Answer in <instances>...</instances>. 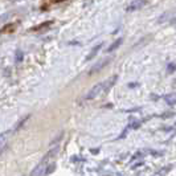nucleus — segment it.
Instances as JSON below:
<instances>
[{
  "label": "nucleus",
  "instance_id": "obj_1",
  "mask_svg": "<svg viewBox=\"0 0 176 176\" xmlns=\"http://www.w3.org/2000/svg\"><path fill=\"white\" fill-rule=\"evenodd\" d=\"M60 151V144L58 146H54V147L52 148V150H49L46 154L44 155V158H42V160L40 162V163L35 167V170L31 172V176H44V172H45V168L46 165L49 164V160L54 156L56 154Z\"/></svg>",
  "mask_w": 176,
  "mask_h": 176
},
{
  "label": "nucleus",
  "instance_id": "obj_2",
  "mask_svg": "<svg viewBox=\"0 0 176 176\" xmlns=\"http://www.w3.org/2000/svg\"><path fill=\"white\" fill-rule=\"evenodd\" d=\"M118 79V76H111V77H109L107 79H105L103 82H102V93L101 95H106L109 93V90L114 86V84L117 82Z\"/></svg>",
  "mask_w": 176,
  "mask_h": 176
},
{
  "label": "nucleus",
  "instance_id": "obj_3",
  "mask_svg": "<svg viewBox=\"0 0 176 176\" xmlns=\"http://www.w3.org/2000/svg\"><path fill=\"white\" fill-rule=\"evenodd\" d=\"M102 93V82H98L97 85H94L90 90L88 91V94L85 95V99H94L95 97H98V95H101Z\"/></svg>",
  "mask_w": 176,
  "mask_h": 176
},
{
  "label": "nucleus",
  "instance_id": "obj_4",
  "mask_svg": "<svg viewBox=\"0 0 176 176\" xmlns=\"http://www.w3.org/2000/svg\"><path fill=\"white\" fill-rule=\"evenodd\" d=\"M111 61V58L109 57V58H106V60H103V61H101V62H98V64H95L94 66H93V68L90 69V72H89V74H97L98 72H101L102 69L105 68V66H107L109 65V62Z\"/></svg>",
  "mask_w": 176,
  "mask_h": 176
},
{
  "label": "nucleus",
  "instance_id": "obj_5",
  "mask_svg": "<svg viewBox=\"0 0 176 176\" xmlns=\"http://www.w3.org/2000/svg\"><path fill=\"white\" fill-rule=\"evenodd\" d=\"M52 24H53V21H44V23H41V24H39V25H36V26H33V28H31L29 31H31V32H44Z\"/></svg>",
  "mask_w": 176,
  "mask_h": 176
},
{
  "label": "nucleus",
  "instance_id": "obj_6",
  "mask_svg": "<svg viewBox=\"0 0 176 176\" xmlns=\"http://www.w3.org/2000/svg\"><path fill=\"white\" fill-rule=\"evenodd\" d=\"M101 49H102V44H97V45L94 46V48L91 49V52L89 53L88 56H86V58H85V60H86V61H90V60H93V58L95 57V56L98 54V52L101 51Z\"/></svg>",
  "mask_w": 176,
  "mask_h": 176
},
{
  "label": "nucleus",
  "instance_id": "obj_7",
  "mask_svg": "<svg viewBox=\"0 0 176 176\" xmlns=\"http://www.w3.org/2000/svg\"><path fill=\"white\" fill-rule=\"evenodd\" d=\"M147 4V2H132L127 5V11H135V9H139L140 7H144Z\"/></svg>",
  "mask_w": 176,
  "mask_h": 176
},
{
  "label": "nucleus",
  "instance_id": "obj_8",
  "mask_svg": "<svg viewBox=\"0 0 176 176\" xmlns=\"http://www.w3.org/2000/svg\"><path fill=\"white\" fill-rule=\"evenodd\" d=\"M122 42H123V39H117L110 46H109L107 49H106V52H114V51H117L119 46H121Z\"/></svg>",
  "mask_w": 176,
  "mask_h": 176
},
{
  "label": "nucleus",
  "instance_id": "obj_9",
  "mask_svg": "<svg viewBox=\"0 0 176 176\" xmlns=\"http://www.w3.org/2000/svg\"><path fill=\"white\" fill-rule=\"evenodd\" d=\"M54 168H56V163H54V162H52V163H49L48 165H46V168H45L44 176H46V175H51L52 172L54 171Z\"/></svg>",
  "mask_w": 176,
  "mask_h": 176
},
{
  "label": "nucleus",
  "instance_id": "obj_10",
  "mask_svg": "<svg viewBox=\"0 0 176 176\" xmlns=\"http://www.w3.org/2000/svg\"><path fill=\"white\" fill-rule=\"evenodd\" d=\"M23 58H24V53H23L21 51H16V54H15V61L17 62V64H20V62L23 61Z\"/></svg>",
  "mask_w": 176,
  "mask_h": 176
},
{
  "label": "nucleus",
  "instance_id": "obj_11",
  "mask_svg": "<svg viewBox=\"0 0 176 176\" xmlns=\"http://www.w3.org/2000/svg\"><path fill=\"white\" fill-rule=\"evenodd\" d=\"M15 26H16V24H8V25L3 26L2 33H9V32H12L13 29H15Z\"/></svg>",
  "mask_w": 176,
  "mask_h": 176
},
{
  "label": "nucleus",
  "instance_id": "obj_12",
  "mask_svg": "<svg viewBox=\"0 0 176 176\" xmlns=\"http://www.w3.org/2000/svg\"><path fill=\"white\" fill-rule=\"evenodd\" d=\"M29 117H31V115H26V117H25V118H23V119H21V121H20V122H19V123H17V125H16V127H15V130H13V131H17V130H20V128H21V127H23V125H24V123H25V122H26V121H28V119H29Z\"/></svg>",
  "mask_w": 176,
  "mask_h": 176
},
{
  "label": "nucleus",
  "instance_id": "obj_13",
  "mask_svg": "<svg viewBox=\"0 0 176 176\" xmlns=\"http://www.w3.org/2000/svg\"><path fill=\"white\" fill-rule=\"evenodd\" d=\"M170 170H171V165H168V167H164L163 170H160L159 172H156V174H155L154 176H164V175L167 174V172L170 171Z\"/></svg>",
  "mask_w": 176,
  "mask_h": 176
},
{
  "label": "nucleus",
  "instance_id": "obj_14",
  "mask_svg": "<svg viewBox=\"0 0 176 176\" xmlns=\"http://www.w3.org/2000/svg\"><path fill=\"white\" fill-rule=\"evenodd\" d=\"M164 99L167 101L168 105H171V106H172V105H176V98H172L171 95H165Z\"/></svg>",
  "mask_w": 176,
  "mask_h": 176
},
{
  "label": "nucleus",
  "instance_id": "obj_15",
  "mask_svg": "<svg viewBox=\"0 0 176 176\" xmlns=\"http://www.w3.org/2000/svg\"><path fill=\"white\" fill-rule=\"evenodd\" d=\"M174 70H176V62H172V64H170L167 66V72L168 73H172Z\"/></svg>",
  "mask_w": 176,
  "mask_h": 176
},
{
  "label": "nucleus",
  "instance_id": "obj_16",
  "mask_svg": "<svg viewBox=\"0 0 176 176\" xmlns=\"http://www.w3.org/2000/svg\"><path fill=\"white\" fill-rule=\"evenodd\" d=\"M62 135H64V132H61V134H60V135H57V138H56L52 142V144H54V143H57L58 140H61V139H62Z\"/></svg>",
  "mask_w": 176,
  "mask_h": 176
},
{
  "label": "nucleus",
  "instance_id": "obj_17",
  "mask_svg": "<svg viewBox=\"0 0 176 176\" xmlns=\"http://www.w3.org/2000/svg\"><path fill=\"white\" fill-rule=\"evenodd\" d=\"M174 115V113H165V114H163L160 118H170V117H172Z\"/></svg>",
  "mask_w": 176,
  "mask_h": 176
},
{
  "label": "nucleus",
  "instance_id": "obj_18",
  "mask_svg": "<svg viewBox=\"0 0 176 176\" xmlns=\"http://www.w3.org/2000/svg\"><path fill=\"white\" fill-rule=\"evenodd\" d=\"M171 24H176V17H175V19H172V21H171Z\"/></svg>",
  "mask_w": 176,
  "mask_h": 176
},
{
  "label": "nucleus",
  "instance_id": "obj_19",
  "mask_svg": "<svg viewBox=\"0 0 176 176\" xmlns=\"http://www.w3.org/2000/svg\"><path fill=\"white\" fill-rule=\"evenodd\" d=\"M175 126H176V123H175Z\"/></svg>",
  "mask_w": 176,
  "mask_h": 176
}]
</instances>
